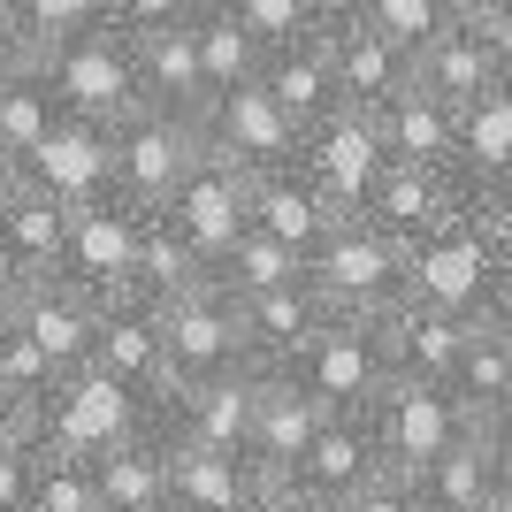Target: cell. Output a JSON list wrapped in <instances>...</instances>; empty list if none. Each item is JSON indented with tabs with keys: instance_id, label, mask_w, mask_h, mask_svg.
Masks as SVG:
<instances>
[{
	"instance_id": "cell-1",
	"label": "cell",
	"mask_w": 512,
	"mask_h": 512,
	"mask_svg": "<svg viewBox=\"0 0 512 512\" xmlns=\"http://www.w3.org/2000/svg\"><path fill=\"white\" fill-rule=\"evenodd\" d=\"M406 268H413V253L398 245V237H383L367 214H344L337 230L314 245V260H306V283L329 299V314L390 321L398 306H406Z\"/></svg>"
},
{
	"instance_id": "cell-4",
	"label": "cell",
	"mask_w": 512,
	"mask_h": 512,
	"mask_svg": "<svg viewBox=\"0 0 512 512\" xmlns=\"http://www.w3.org/2000/svg\"><path fill=\"white\" fill-rule=\"evenodd\" d=\"M199 123L184 115H161V107H130L115 123V199L138 214H161L176 199V184L192 176L199 161Z\"/></svg>"
},
{
	"instance_id": "cell-30",
	"label": "cell",
	"mask_w": 512,
	"mask_h": 512,
	"mask_svg": "<svg viewBox=\"0 0 512 512\" xmlns=\"http://www.w3.org/2000/svg\"><path fill=\"white\" fill-rule=\"evenodd\" d=\"M0 245H8V260H16L23 276H62V245H69V207L62 199L31 192V184H16L8 176V207H0Z\"/></svg>"
},
{
	"instance_id": "cell-6",
	"label": "cell",
	"mask_w": 512,
	"mask_h": 512,
	"mask_svg": "<svg viewBox=\"0 0 512 512\" xmlns=\"http://www.w3.org/2000/svg\"><path fill=\"white\" fill-rule=\"evenodd\" d=\"M291 375H299V383L314 390L329 413H367L390 383H398V367H390V329H383V321L337 314V321L314 337V352L291 367Z\"/></svg>"
},
{
	"instance_id": "cell-47",
	"label": "cell",
	"mask_w": 512,
	"mask_h": 512,
	"mask_svg": "<svg viewBox=\"0 0 512 512\" xmlns=\"http://www.w3.org/2000/svg\"><path fill=\"white\" fill-rule=\"evenodd\" d=\"M23 283H31V276H23L16 260H8V245H0V314H8V306L23 299Z\"/></svg>"
},
{
	"instance_id": "cell-10",
	"label": "cell",
	"mask_w": 512,
	"mask_h": 512,
	"mask_svg": "<svg viewBox=\"0 0 512 512\" xmlns=\"http://www.w3.org/2000/svg\"><path fill=\"white\" fill-rule=\"evenodd\" d=\"M161 329H169V375L176 383H207V375L253 367V352H245V306H237L214 276L161 306Z\"/></svg>"
},
{
	"instance_id": "cell-16",
	"label": "cell",
	"mask_w": 512,
	"mask_h": 512,
	"mask_svg": "<svg viewBox=\"0 0 512 512\" xmlns=\"http://www.w3.org/2000/svg\"><path fill=\"white\" fill-rule=\"evenodd\" d=\"M375 474H390L383 444H375V421H367V413H329V428L306 444V459L283 474V482L299 497H314L321 512H344Z\"/></svg>"
},
{
	"instance_id": "cell-31",
	"label": "cell",
	"mask_w": 512,
	"mask_h": 512,
	"mask_svg": "<svg viewBox=\"0 0 512 512\" xmlns=\"http://www.w3.org/2000/svg\"><path fill=\"white\" fill-rule=\"evenodd\" d=\"M92 467H100L107 512H169V428H161V413H153L146 436L115 444L107 459H92Z\"/></svg>"
},
{
	"instance_id": "cell-7",
	"label": "cell",
	"mask_w": 512,
	"mask_h": 512,
	"mask_svg": "<svg viewBox=\"0 0 512 512\" xmlns=\"http://www.w3.org/2000/svg\"><path fill=\"white\" fill-rule=\"evenodd\" d=\"M138 245H146V214L107 192L92 207H69V245H62V283H77L85 299L115 306L138 291Z\"/></svg>"
},
{
	"instance_id": "cell-44",
	"label": "cell",
	"mask_w": 512,
	"mask_h": 512,
	"mask_svg": "<svg viewBox=\"0 0 512 512\" xmlns=\"http://www.w3.org/2000/svg\"><path fill=\"white\" fill-rule=\"evenodd\" d=\"M459 16H474L482 31H490L497 62H505V77H512V0H474V8H459Z\"/></svg>"
},
{
	"instance_id": "cell-53",
	"label": "cell",
	"mask_w": 512,
	"mask_h": 512,
	"mask_svg": "<svg viewBox=\"0 0 512 512\" xmlns=\"http://www.w3.org/2000/svg\"><path fill=\"white\" fill-rule=\"evenodd\" d=\"M497 444H505V459H512V413H505V421H497Z\"/></svg>"
},
{
	"instance_id": "cell-36",
	"label": "cell",
	"mask_w": 512,
	"mask_h": 512,
	"mask_svg": "<svg viewBox=\"0 0 512 512\" xmlns=\"http://www.w3.org/2000/svg\"><path fill=\"white\" fill-rule=\"evenodd\" d=\"M299 276H306V260L291 253V245H276L268 230H245L230 253H222V268H214V283H222L237 306L260 299V291H283V283H299Z\"/></svg>"
},
{
	"instance_id": "cell-3",
	"label": "cell",
	"mask_w": 512,
	"mask_h": 512,
	"mask_svg": "<svg viewBox=\"0 0 512 512\" xmlns=\"http://www.w3.org/2000/svg\"><path fill=\"white\" fill-rule=\"evenodd\" d=\"M490 253H497V222H490V199H482V207L459 214L451 230H436V237L413 245L406 299L413 306H436V314L482 321V314H490Z\"/></svg>"
},
{
	"instance_id": "cell-22",
	"label": "cell",
	"mask_w": 512,
	"mask_h": 512,
	"mask_svg": "<svg viewBox=\"0 0 512 512\" xmlns=\"http://www.w3.org/2000/svg\"><path fill=\"white\" fill-rule=\"evenodd\" d=\"M260 85L276 92V107L291 115L299 130L329 123V115H344V85H337V54H329V23H321L314 39H291L276 46L268 62H260Z\"/></svg>"
},
{
	"instance_id": "cell-34",
	"label": "cell",
	"mask_w": 512,
	"mask_h": 512,
	"mask_svg": "<svg viewBox=\"0 0 512 512\" xmlns=\"http://www.w3.org/2000/svg\"><path fill=\"white\" fill-rule=\"evenodd\" d=\"M192 39H199V62H207V85L214 92H237V85H260V62H268V46L245 31V23L222 8V0H199L192 16Z\"/></svg>"
},
{
	"instance_id": "cell-56",
	"label": "cell",
	"mask_w": 512,
	"mask_h": 512,
	"mask_svg": "<svg viewBox=\"0 0 512 512\" xmlns=\"http://www.w3.org/2000/svg\"><path fill=\"white\" fill-rule=\"evenodd\" d=\"M0 23H8V0H0Z\"/></svg>"
},
{
	"instance_id": "cell-19",
	"label": "cell",
	"mask_w": 512,
	"mask_h": 512,
	"mask_svg": "<svg viewBox=\"0 0 512 512\" xmlns=\"http://www.w3.org/2000/svg\"><path fill=\"white\" fill-rule=\"evenodd\" d=\"M92 367H107L123 390H138V398L161 406L169 383H176V375H169V329H161V306L138 299V291L107 306V314H100V344H92Z\"/></svg>"
},
{
	"instance_id": "cell-25",
	"label": "cell",
	"mask_w": 512,
	"mask_h": 512,
	"mask_svg": "<svg viewBox=\"0 0 512 512\" xmlns=\"http://www.w3.org/2000/svg\"><path fill=\"white\" fill-rule=\"evenodd\" d=\"M321 428H329V406H321L314 390H306L299 375H268L260 421H253V467L268 474V482H283V474L306 459V444H314Z\"/></svg>"
},
{
	"instance_id": "cell-39",
	"label": "cell",
	"mask_w": 512,
	"mask_h": 512,
	"mask_svg": "<svg viewBox=\"0 0 512 512\" xmlns=\"http://www.w3.org/2000/svg\"><path fill=\"white\" fill-rule=\"evenodd\" d=\"M245 31H253L268 54L276 46H291V39H314L321 23H329V0H222Z\"/></svg>"
},
{
	"instance_id": "cell-52",
	"label": "cell",
	"mask_w": 512,
	"mask_h": 512,
	"mask_svg": "<svg viewBox=\"0 0 512 512\" xmlns=\"http://www.w3.org/2000/svg\"><path fill=\"white\" fill-rule=\"evenodd\" d=\"M490 512H512V474H505V490L490 497Z\"/></svg>"
},
{
	"instance_id": "cell-15",
	"label": "cell",
	"mask_w": 512,
	"mask_h": 512,
	"mask_svg": "<svg viewBox=\"0 0 512 512\" xmlns=\"http://www.w3.org/2000/svg\"><path fill=\"white\" fill-rule=\"evenodd\" d=\"M474 207H482V192H474L459 169H413V161H390V176L375 184V199H367V222L413 253L421 237L451 230V222L474 214Z\"/></svg>"
},
{
	"instance_id": "cell-8",
	"label": "cell",
	"mask_w": 512,
	"mask_h": 512,
	"mask_svg": "<svg viewBox=\"0 0 512 512\" xmlns=\"http://www.w3.org/2000/svg\"><path fill=\"white\" fill-rule=\"evenodd\" d=\"M299 169L314 176V192L329 199L337 214H367L375 184L390 176V138H383V123H375V115L344 107V115H329V123L306 130Z\"/></svg>"
},
{
	"instance_id": "cell-12",
	"label": "cell",
	"mask_w": 512,
	"mask_h": 512,
	"mask_svg": "<svg viewBox=\"0 0 512 512\" xmlns=\"http://www.w3.org/2000/svg\"><path fill=\"white\" fill-rule=\"evenodd\" d=\"M367 421H375V444H383V459H390V474H421V467H436L467 428H482L451 390H436V383H390L375 406H367Z\"/></svg>"
},
{
	"instance_id": "cell-42",
	"label": "cell",
	"mask_w": 512,
	"mask_h": 512,
	"mask_svg": "<svg viewBox=\"0 0 512 512\" xmlns=\"http://www.w3.org/2000/svg\"><path fill=\"white\" fill-rule=\"evenodd\" d=\"M199 0H107V23L130 31V39H153V31H176V23H192Z\"/></svg>"
},
{
	"instance_id": "cell-41",
	"label": "cell",
	"mask_w": 512,
	"mask_h": 512,
	"mask_svg": "<svg viewBox=\"0 0 512 512\" xmlns=\"http://www.w3.org/2000/svg\"><path fill=\"white\" fill-rule=\"evenodd\" d=\"M451 16H459V0H375V23H383L406 54H421V46L436 39Z\"/></svg>"
},
{
	"instance_id": "cell-13",
	"label": "cell",
	"mask_w": 512,
	"mask_h": 512,
	"mask_svg": "<svg viewBox=\"0 0 512 512\" xmlns=\"http://www.w3.org/2000/svg\"><path fill=\"white\" fill-rule=\"evenodd\" d=\"M161 214L176 222V237H184V245L207 260V276H214V268H222V253H230L237 237L253 230V176L230 169L222 153H199L192 176L176 184V199H169Z\"/></svg>"
},
{
	"instance_id": "cell-33",
	"label": "cell",
	"mask_w": 512,
	"mask_h": 512,
	"mask_svg": "<svg viewBox=\"0 0 512 512\" xmlns=\"http://www.w3.org/2000/svg\"><path fill=\"white\" fill-rule=\"evenodd\" d=\"M54 123H62V100H54V85H46V62L23 54V62L0 77V169H16Z\"/></svg>"
},
{
	"instance_id": "cell-2",
	"label": "cell",
	"mask_w": 512,
	"mask_h": 512,
	"mask_svg": "<svg viewBox=\"0 0 512 512\" xmlns=\"http://www.w3.org/2000/svg\"><path fill=\"white\" fill-rule=\"evenodd\" d=\"M153 413L161 406L138 398V390H123L107 367H77V375H62L54 398L31 413V436H39L46 451H69V459H107L115 444L146 436Z\"/></svg>"
},
{
	"instance_id": "cell-51",
	"label": "cell",
	"mask_w": 512,
	"mask_h": 512,
	"mask_svg": "<svg viewBox=\"0 0 512 512\" xmlns=\"http://www.w3.org/2000/svg\"><path fill=\"white\" fill-rule=\"evenodd\" d=\"M490 214H497V230H512V192H497V199H490Z\"/></svg>"
},
{
	"instance_id": "cell-29",
	"label": "cell",
	"mask_w": 512,
	"mask_h": 512,
	"mask_svg": "<svg viewBox=\"0 0 512 512\" xmlns=\"http://www.w3.org/2000/svg\"><path fill=\"white\" fill-rule=\"evenodd\" d=\"M375 123H383V138H390V161H413V169H459V107H451L444 92H428L421 77H413V92H398Z\"/></svg>"
},
{
	"instance_id": "cell-37",
	"label": "cell",
	"mask_w": 512,
	"mask_h": 512,
	"mask_svg": "<svg viewBox=\"0 0 512 512\" xmlns=\"http://www.w3.org/2000/svg\"><path fill=\"white\" fill-rule=\"evenodd\" d=\"M107 23V0H8V31L23 39V54H54V46L85 39Z\"/></svg>"
},
{
	"instance_id": "cell-55",
	"label": "cell",
	"mask_w": 512,
	"mask_h": 512,
	"mask_svg": "<svg viewBox=\"0 0 512 512\" xmlns=\"http://www.w3.org/2000/svg\"><path fill=\"white\" fill-rule=\"evenodd\" d=\"M0 413H16V406H8V390H0Z\"/></svg>"
},
{
	"instance_id": "cell-26",
	"label": "cell",
	"mask_w": 512,
	"mask_h": 512,
	"mask_svg": "<svg viewBox=\"0 0 512 512\" xmlns=\"http://www.w3.org/2000/svg\"><path fill=\"white\" fill-rule=\"evenodd\" d=\"M505 474H512V459H505V444H497V428H467V436H459L436 467H421L413 482H421L428 512H490V497L505 490Z\"/></svg>"
},
{
	"instance_id": "cell-21",
	"label": "cell",
	"mask_w": 512,
	"mask_h": 512,
	"mask_svg": "<svg viewBox=\"0 0 512 512\" xmlns=\"http://www.w3.org/2000/svg\"><path fill=\"white\" fill-rule=\"evenodd\" d=\"M490 321V314H482ZM482 321H467V314H436V306H398V314L383 321L390 329V367H398V383H436V390H451L459 383V367H467V352H474V337H482Z\"/></svg>"
},
{
	"instance_id": "cell-5",
	"label": "cell",
	"mask_w": 512,
	"mask_h": 512,
	"mask_svg": "<svg viewBox=\"0 0 512 512\" xmlns=\"http://www.w3.org/2000/svg\"><path fill=\"white\" fill-rule=\"evenodd\" d=\"M39 62H46V85H54V100H62V115L123 123L130 107H138V39L115 31V23L54 46V54H39Z\"/></svg>"
},
{
	"instance_id": "cell-23",
	"label": "cell",
	"mask_w": 512,
	"mask_h": 512,
	"mask_svg": "<svg viewBox=\"0 0 512 512\" xmlns=\"http://www.w3.org/2000/svg\"><path fill=\"white\" fill-rule=\"evenodd\" d=\"M260 482H268V474H260L253 459L169 436V512H245L260 497Z\"/></svg>"
},
{
	"instance_id": "cell-11",
	"label": "cell",
	"mask_w": 512,
	"mask_h": 512,
	"mask_svg": "<svg viewBox=\"0 0 512 512\" xmlns=\"http://www.w3.org/2000/svg\"><path fill=\"white\" fill-rule=\"evenodd\" d=\"M8 176L31 184V192H46V199H62V207H92V199L115 192V123L62 115Z\"/></svg>"
},
{
	"instance_id": "cell-48",
	"label": "cell",
	"mask_w": 512,
	"mask_h": 512,
	"mask_svg": "<svg viewBox=\"0 0 512 512\" xmlns=\"http://www.w3.org/2000/svg\"><path fill=\"white\" fill-rule=\"evenodd\" d=\"M23 62V39H16V31H8V23H0V77H8V69H16Z\"/></svg>"
},
{
	"instance_id": "cell-45",
	"label": "cell",
	"mask_w": 512,
	"mask_h": 512,
	"mask_svg": "<svg viewBox=\"0 0 512 512\" xmlns=\"http://www.w3.org/2000/svg\"><path fill=\"white\" fill-rule=\"evenodd\" d=\"M490 314H512V230H497V253H490Z\"/></svg>"
},
{
	"instance_id": "cell-9",
	"label": "cell",
	"mask_w": 512,
	"mask_h": 512,
	"mask_svg": "<svg viewBox=\"0 0 512 512\" xmlns=\"http://www.w3.org/2000/svg\"><path fill=\"white\" fill-rule=\"evenodd\" d=\"M199 146L222 153V161L245 169V176H268V169H291V161H299L306 130L276 107L268 85H237V92H214V100H207V115H199Z\"/></svg>"
},
{
	"instance_id": "cell-32",
	"label": "cell",
	"mask_w": 512,
	"mask_h": 512,
	"mask_svg": "<svg viewBox=\"0 0 512 512\" xmlns=\"http://www.w3.org/2000/svg\"><path fill=\"white\" fill-rule=\"evenodd\" d=\"M459 176L482 199L512 192V77L474 107H459Z\"/></svg>"
},
{
	"instance_id": "cell-57",
	"label": "cell",
	"mask_w": 512,
	"mask_h": 512,
	"mask_svg": "<svg viewBox=\"0 0 512 512\" xmlns=\"http://www.w3.org/2000/svg\"><path fill=\"white\" fill-rule=\"evenodd\" d=\"M459 8H474V0H459Z\"/></svg>"
},
{
	"instance_id": "cell-28",
	"label": "cell",
	"mask_w": 512,
	"mask_h": 512,
	"mask_svg": "<svg viewBox=\"0 0 512 512\" xmlns=\"http://www.w3.org/2000/svg\"><path fill=\"white\" fill-rule=\"evenodd\" d=\"M421 85L444 92L451 107H474L482 92H497V85H505V62H497L490 31H482L474 16H451L444 31L421 46Z\"/></svg>"
},
{
	"instance_id": "cell-14",
	"label": "cell",
	"mask_w": 512,
	"mask_h": 512,
	"mask_svg": "<svg viewBox=\"0 0 512 512\" xmlns=\"http://www.w3.org/2000/svg\"><path fill=\"white\" fill-rule=\"evenodd\" d=\"M260 390H268V375H260V367H230V375H207V383H176L169 398H161V428H169V436H184V444H207V451H237V459H253Z\"/></svg>"
},
{
	"instance_id": "cell-20",
	"label": "cell",
	"mask_w": 512,
	"mask_h": 512,
	"mask_svg": "<svg viewBox=\"0 0 512 512\" xmlns=\"http://www.w3.org/2000/svg\"><path fill=\"white\" fill-rule=\"evenodd\" d=\"M329 299H321L314 283H283V291H260V299H245V352H253L260 375H291V367L314 352V337L329 329Z\"/></svg>"
},
{
	"instance_id": "cell-27",
	"label": "cell",
	"mask_w": 512,
	"mask_h": 512,
	"mask_svg": "<svg viewBox=\"0 0 512 512\" xmlns=\"http://www.w3.org/2000/svg\"><path fill=\"white\" fill-rule=\"evenodd\" d=\"M337 222H344V214L314 192V176H306L299 161H291V169L253 176V230H268L276 245H291L299 260H314V245L337 230Z\"/></svg>"
},
{
	"instance_id": "cell-43",
	"label": "cell",
	"mask_w": 512,
	"mask_h": 512,
	"mask_svg": "<svg viewBox=\"0 0 512 512\" xmlns=\"http://www.w3.org/2000/svg\"><path fill=\"white\" fill-rule=\"evenodd\" d=\"M344 512H428V497H421L413 474H375V482H367Z\"/></svg>"
},
{
	"instance_id": "cell-54",
	"label": "cell",
	"mask_w": 512,
	"mask_h": 512,
	"mask_svg": "<svg viewBox=\"0 0 512 512\" xmlns=\"http://www.w3.org/2000/svg\"><path fill=\"white\" fill-rule=\"evenodd\" d=\"M0 207H8V169H0Z\"/></svg>"
},
{
	"instance_id": "cell-35",
	"label": "cell",
	"mask_w": 512,
	"mask_h": 512,
	"mask_svg": "<svg viewBox=\"0 0 512 512\" xmlns=\"http://www.w3.org/2000/svg\"><path fill=\"white\" fill-rule=\"evenodd\" d=\"M192 283H207V260L176 237L169 214H146V245H138V299L169 306V299H184Z\"/></svg>"
},
{
	"instance_id": "cell-49",
	"label": "cell",
	"mask_w": 512,
	"mask_h": 512,
	"mask_svg": "<svg viewBox=\"0 0 512 512\" xmlns=\"http://www.w3.org/2000/svg\"><path fill=\"white\" fill-rule=\"evenodd\" d=\"M329 16H375V0H329Z\"/></svg>"
},
{
	"instance_id": "cell-46",
	"label": "cell",
	"mask_w": 512,
	"mask_h": 512,
	"mask_svg": "<svg viewBox=\"0 0 512 512\" xmlns=\"http://www.w3.org/2000/svg\"><path fill=\"white\" fill-rule=\"evenodd\" d=\"M245 512H321V505H314V497H299L291 482H260V497Z\"/></svg>"
},
{
	"instance_id": "cell-40",
	"label": "cell",
	"mask_w": 512,
	"mask_h": 512,
	"mask_svg": "<svg viewBox=\"0 0 512 512\" xmlns=\"http://www.w3.org/2000/svg\"><path fill=\"white\" fill-rule=\"evenodd\" d=\"M31 474H39L31 413H0V512H31Z\"/></svg>"
},
{
	"instance_id": "cell-38",
	"label": "cell",
	"mask_w": 512,
	"mask_h": 512,
	"mask_svg": "<svg viewBox=\"0 0 512 512\" xmlns=\"http://www.w3.org/2000/svg\"><path fill=\"white\" fill-rule=\"evenodd\" d=\"M31 512H107V497H100V467H92V459H69V451H46V444H39Z\"/></svg>"
},
{
	"instance_id": "cell-24",
	"label": "cell",
	"mask_w": 512,
	"mask_h": 512,
	"mask_svg": "<svg viewBox=\"0 0 512 512\" xmlns=\"http://www.w3.org/2000/svg\"><path fill=\"white\" fill-rule=\"evenodd\" d=\"M207 100H214V85H207V62H199L192 23L138 39V107H161V115L199 123V115H207Z\"/></svg>"
},
{
	"instance_id": "cell-17",
	"label": "cell",
	"mask_w": 512,
	"mask_h": 512,
	"mask_svg": "<svg viewBox=\"0 0 512 512\" xmlns=\"http://www.w3.org/2000/svg\"><path fill=\"white\" fill-rule=\"evenodd\" d=\"M329 54H337L344 107H360V115H383L421 77V54H406L375 16H329Z\"/></svg>"
},
{
	"instance_id": "cell-18",
	"label": "cell",
	"mask_w": 512,
	"mask_h": 512,
	"mask_svg": "<svg viewBox=\"0 0 512 512\" xmlns=\"http://www.w3.org/2000/svg\"><path fill=\"white\" fill-rule=\"evenodd\" d=\"M100 299H85L77 283L62 276H39L23 283V299L8 306V321H16L23 337L39 344L46 360H54V375H77V367H92V344H100Z\"/></svg>"
},
{
	"instance_id": "cell-50",
	"label": "cell",
	"mask_w": 512,
	"mask_h": 512,
	"mask_svg": "<svg viewBox=\"0 0 512 512\" xmlns=\"http://www.w3.org/2000/svg\"><path fill=\"white\" fill-rule=\"evenodd\" d=\"M490 329H497V344H505V367H512V314H490Z\"/></svg>"
}]
</instances>
